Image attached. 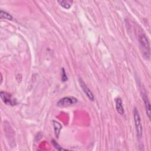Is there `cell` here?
<instances>
[{
  "label": "cell",
  "mask_w": 151,
  "mask_h": 151,
  "mask_svg": "<svg viewBox=\"0 0 151 151\" xmlns=\"http://www.w3.org/2000/svg\"><path fill=\"white\" fill-rule=\"evenodd\" d=\"M52 124H53V127H54L55 135L58 138L59 137L60 131L62 129V126L58 122H57L55 120L52 121Z\"/></svg>",
  "instance_id": "obj_8"
},
{
  "label": "cell",
  "mask_w": 151,
  "mask_h": 151,
  "mask_svg": "<svg viewBox=\"0 0 151 151\" xmlns=\"http://www.w3.org/2000/svg\"><path fill=\"white\" fill-rule=\"evenodd\" d=\"M0 18H1V19H8V20L13 19V17L10 14H9L5 11H4L2 10H1V11H0Z\"/></svg>",
  "instance_id": "obj_10"
},
{
  "label": "cell",
  "mask_w": 151,
  "mask_h": 151,
  "mask_svg": "<svg viewBox=\"0 0 151 151\" xmlns=\"http://www.w3.org/2000/svg\"><path fill=\"white\" fill-rule=\"evenodd\" d=\"M0 96L3 102L7 105L14 106L16 105L17 103L16 99L12 97V95L7 92L1 91Z\"/></svg>",
  "instance_id": "obj_4"
},
{
  "label": "cell",
  "mask_w": 151,
  "mask_h": 151,
  "mask_svg": "<svg viewBox=\"0 0 151 151\" xmlns=\"http://www.w3.org/2000/svg\"><path fill=\"white\" fill-rule=\"evenodd\" d=\"M61 80L63 81H66L68 80V77L67 76V74L65 73V70L64 68H62V73H61Z\"/></svg>",
  "instance_id": "obj_12"
},
{
  "label": "cell",
  "mask_w": 151,
  "mask_h": 151,
  "mask_svg": "<svg viewBox=\"0 0 151 151\" xmlns=\"http://www.w3.org/2000/svg\"><path fill=\"white\" fill-rule=\"evenodd\" d=\"M133 116H134V124H135L136 131V135L137 138L140 139L142 136V126L140 114L139 113L138 110L136 107H134L133 110Z\"/></svg>",
  "instance_id": "obj_2"
},
{
  "label": "cell",
  "mask_w": 151,
  "mask_h": 151,
  "mask_svg": "<svg viewBox=\"0 0 151 151\" xmlns=\"http://www.w3.org/2000/svg\"><path fill=\"white\" fill-rule=\"evenodd\" d=\"M51 143H52V145H53V146H54L57 150H65V149L63 148V147H62L61 146H60V145L57 143V142H55V140H54V139H52V140H51Z\"/></svg>",
  "instance_id": "obj_11"
},
{
  "label": "cell",
  "mask_w": 151,
  "mask_h": 151,
  "mask_svg": "<svg viewBox=\"0 0 151 151\" xmlns=\"http://www.w3.org/2000/svg\"><path fill=\"white\" fill-rule=\"evenodd\" d=\"M142 97L143 99V101L145 103V108H146V114L147 115L148 118L150 119V101L148 99V97L146 94H143Z\"/></svg>",
  "instance_id": "obj_6"
},
{
  "label": "cell",
  "mask_w": 151,
  "mask_h": 151,
  "mask_svg": "<svg viewBox=\"0 0 151 151\" xmlns=\"http://www.w3.org/2000/svg\"><path fill=\"white\" fill-rule=\"evenodd\" d=\"M139 42L141 52L145 59L150 58V45L147 37L145 34H140L139 37Z\"/></svg>",
  "instance_id": "obj_1"
},
{
  "label": "cell",
  "mask_w": 151,
  "mask_h": 151,
  "mask_svg": "<svg viewBox=\"0 0 151 151\" xmlns=\"http://www.w3.org/2000/svg\"><path fill=\"white\" fill-rule=\"evenodd\" d=\"M115 103H116V110L118 112V113H119L120 114L122 115L124 114V109H123V103L122 101L121 100L120 98L118 97L116 98L115 100Z\"/></svg>",
  "instance_id": "obj_7"
},
{
  "label": "cell",
  "mask_w": 151,
  "mask_h": 151,
  "mask_svg": "<svg viewBox=\"0 0 151 151\" xmlns=\"http://www.w3.org/2000/svg\"><path fill=\"white\" fill-rule=\"evenodd\" d=\"M77 102L76 98L72 96H67L61 98L57 102V106L61 107H65L76 104Z\"/></svg>",
  "instance_id": "obj_3"
},
{
  "label": "cell",
  "mask_w": 151,
  "mask_h": 151,
  "mask_svg": "<svg viewBox=\"0 0 151 151\" xmlns=\"http://www.w3.org/2000/svg\"><path fill=\"white\" fill-rule=\"evenodd\" d=\"M79 83L80 86H81V88L83 89L84 93L86 94L87 97L91 101L94 100V96L91 92V91L90 90V88L86 86V83L83 81V80L81 78H79Z\"/></svg>",
  "instance_id": "obj_5"
},
{
  "label": "cell",
  "mask_w": 151,
  "mask_h": 151,
  "mask_svg": "<svg viewBox=\"0 0 151 151\" xmlns=\"http://www.w3.org/2000/svg\"><path fill=\"white\" fill-rule=\"evenodd\" d=\"M58 2L59 3V4L60 5V6H61L63 8H65V9H69L71 6V5L73 2V1H58Z\"/></svg>",
  "instance_id": "obj_9"
},
{
  "label": "cell",
  "mask_w": 151,
  "mask_h": 151,
  "mask_svg": "<svg viewBox=\"0 0 151 151\" xmlns=\"http://www.w3.org/2000/svg\"><path fill=\"white\" fill-rule=\"evenodd\" d=\"M2 81H3V78H2V74H1V84L2 83Z\"/></svg>",
  "instance_id": "obj_13"
}]
</instances>
